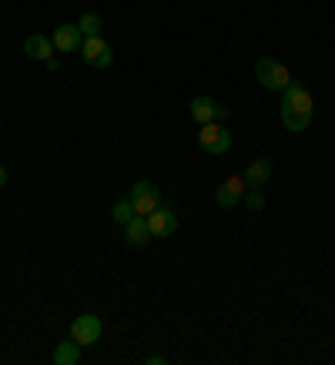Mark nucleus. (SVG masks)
<instances>
[{
    "label": "nucleus",
    "mask_w": 335,
    "mask_h": 365,
    "mask_svg": "<svg viewBox=\"0 0 335 365\" xmlns=\"http://www.w3.org/2000/svg\"><path fill=\"white\" fill-rule=\"evenodd\" d=\"M312 111H315L312 94L302 88V84L292 81L289 88L282 91V124H285L289 131L302 134L309 124H312Z\"/></svg>",
    "instance_id": "f257e3e1"
},
{
    "label": "nucleus",
    "mask_w": 335,
    "mask_h": 365,
    "mask_svg": "<svg viewBox=\"0 0 335 365\" xmlns=\"http://www.w3.org/2000/svg\"><path fill=\"white\" fill-rule=\"evenodd\" d=\"M255 81L268 91H285L292 84V74H289V67L279 64L275 57H262L255 64Z\"/></svg>",
    "instance_id": "f03ea898"
},
{
    "label": "nucleus",
    "mask_w": 335,
    "mask_h": 365,
    "mask_svg": "<svg viewBox=\"0 0 335 365\" xmlns=\"http://www.w3.org/2000/svg\"><path fill=\"white\" fill-rule=\"evenodd\" d=\"M198 148L205 151V155H212V158H222L232 151V134L225 131L218 121H208V124H201V134H198Z\"/></svg>",
    "instance_id": "7ed1b4c3"
},
{
    "label": "nucleus",
    "mask_w": 335,
    "mask_h": 365,
    "mask_svg": "<svg viewBox=\"0 0 335 365\" xmlns=\"http://www.w3.org/2000/svg\"><path fill=\"white\" fill-rule=\"evenodd\" d=\"M128 198H131L134 215H151V211L161 205V188H158L155 181H138Z\"/></svg>",
    "instance_id": "20e7f679"
},
{
    "label": "nucleus",
    "mask_w": 335,
    "mask_h": 365,
    "mask_svg": "<svg viewBox=\"0 0 335 365\" xmlns=\"http://www.w3.org/2000/svg\"><path fill=\"white\" fill-rule=\"evenodd\" d=\"M188 114H191V121L208 124V121H225V118H228V108L218 104L215 98H208V94H201V98H191Z\"/></svg>",
    "instance_id": "39448f33"
},
{
    "label": "nucleus",
    "mask_w": 335,
    "mask_h": 365,
    "mask_svg": "<svg viewBox=\"0 0 335 365\" xmlns=\"http://www.w3.org/2000/svg\"><path fill=\"white\" fill-rule=\"evenodd\" d=\"M245 191H248L245 175H232V178H225L222 188L215 191V201H218V208L232 211V208H238V201L245 198Z\"/></svg>",
    "instance_id": "423d86ee"
},
{
    "label": "nucleus",
    "mask_w": 335,
    "mask_h": 365,
    "mask_svg": "<svg viewBox=\"0 0 335 365\" xmlns=\"http://www.w3.org/2000/svg\"><path fill=\"white\" fill-rule=\"evenodd\" d=\"M81 57H84L91 67H108L114 61V51L98 34V37H84V41H81Z\"/></svg>",
    "instance_id": "0eeeda50"
},
{
    "label": "nucleus",
    "mask_w": 335,
    "mask_h": 365,
    "mask_svg": "<svg viewBox=\"0 0 335 365\" xmlns=\"http://www.w3.org/2000/svg\"><path fill=\"white\" fill-rule=\"evenodd\" d=\"M104 332V325H100L98 315H78V319L71 322V339L84 349V345H94Z\"/></svg>",
    "instance_id": "6e6552de"
},
{
    "label": "nucleus",
    "mask_w": 335,
    "mask_h": 365,
    "mask_svg": "<svg viewBox=\"0 0 335 365\" xmlns=\"http://www.w3.org/2000/svg\"><path fill=\"white\" fill-rule=\"evenodd\" d=\"M148 218V228H151V238H171V235L178 232V215L168 208V205H158Z\"/></svg>",
    "instance_id": "1a4fd4ad"
},
{
    "label": "nucleus",
    "mask_w": 335,
    "mask_h": 365,
    "mask_svg": "<svg viewBox=\"0 0 335 365\" xmlns=\"http://www.w3.org/2000/svg\"><path fill=\"white\" fill-rule=\"evenodd\" d=\"M51 41H54V51H61V54H71V51H81L84 34L78 31V24H61Z\"/></svg>",
    "instance_id": "9d476101"
},
{
    "label": "nucleus",
    "mask_w": 335,
    "mask_h": 365,
    "mask_svg": "<svg viewBox=\"0 0 335 365\" xmlns=\"http://www.w3.org/2000/svg\"><path fill=\"white\" fill-rule=\"evenodd\" d=\"M24 54L31 57V61H51L54 57V41L51 37H44V34H31L27 41H24Z\"/></svg>",
    "instance_id": "9b49d317"
},
{
    "label": "nucleus",
    "mask_w": 335,
    "mask_h": 365,
    "mask_svg": "<svg viewBox=\"0 0 335 365\" xmlns=\"http://www.w3.org/2000/svg\"><path fill=\"white\" fill-rule=\"evenodd\" d=\"M124 242L131 245V248H141V245L151 242V228H148L145 215H134L131 222L124 225Z\"/></svg>",
    "instance_id": "f8f14e48"
},
{
    "label": "nucleus",
    "mask_w": 335,
    "mask_h": 365,
    "mask_svg": "<svg viewBox=\"0 0 335 365\" xmlns=\"http://www.w3.org/2000/svg\"><path fill=\"white\" fill-rule=\"evenodd\" d=\"M268 178H272V161H268V158H258V161L248 165V171H245L248 188H265Z\"/></svg>",
    "instance_id": "ddd939ff"
},
{
    "label": "nucleus",
    "mask_w": 335,
    "mask_h": 365,
    "mask_svg": "<svg viewBox=\"0 0 335 365\" xmlns=\"http://www.w3.org/2000/svg\"><path fill=\"white\" fill-rule=\"evenodd\" d=\"M54 362H57V365H78V362H81V345L74 342V339L61 342V345L54 349Z\"/></svg>",
    "instance_id": "4468645a"
},
{
    "label": "nucleus",
    "mask_w": 335,
    "mask_h": 365,
    "mask_svg": "<svg viewBox=\"0 0 335 365\" xmlns=\"http://www.w3.org/2000/svg\"><path fill=\"white\" fill-rule=\"evenodd\" d=\"M100 27H104V21H100V14H94V11H88V14H84V17L78 21V31L84 34V37H98Z\"/></svg>",
    "instance_id": "2eb2a0df"
},
{
    "label": "nucleus",
    "mask_w": 335,
    "mask_h": 365,
    "mask_svg": "<svg viewBox=\"0 0 335 365\" xmlns=\"http://www.w3.org/2000/svg\"><path fill=\"white\" fill-rule=\"evenodd\" d=\"M111 218H114V225H128L134 218V208H131V198H124V201H118L111 208Z\"/></svg>",
    "instance_id": "dca6fc26"
},
{
    "label": "nucleus",
    "mask_w": 335,
    "mask_h": 365,
    "mask_svg": "<svg viewBox=\"0 0 335 365\" xmlns=\"http://www.w3.org/2000/svg\"><path fill=\"white\" fill-rule=\"evenodd\" d=\"M245 205H248V211L262 215V211H265V195H262V188H248L245 191Z\"/></svg>",
    "instance_id": "f3484780"
},
{
    "label": "nucleus",
    "mask_w": 335,
    "mask_h": 365,
    "mask_svg": "<svg viewBox=\"0 0 335 365\" xmlns=\"http://www.w3.org/2000/svg\"><path fill=\"white\" fill-rule=\"evenodd\" d=\"M0 188H7V171H4V165H0Z\"/></svg>",
    "instance_id": "a211bd4d"
}]
</instances>
